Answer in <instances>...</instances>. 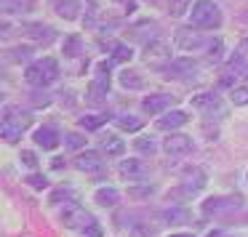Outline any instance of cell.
<instances>
[{
	"mask_svg": "<svg viewBox=\"0 0 248 237\" xmlns=\"http://www.w3.org/2000/svg\"><path fill=\"white\" fill-rule=\"evenodd\" d=\"M59 77V64H56V59H51V56H43V59L32 61V64L24 70V80L30 83V86H51V83Z\"/></svg>",
	"mask_w": 248,
	"mask_h": 237,
	"instance_id": "obj_1",
	"label": "cell"
},
{
	"mask_svg": "<svg viewBox=\"0 0 248 237\" xmlns=\"http://www.w3.org/2000/svg\"><path fill=\"white\" fill-rule=\"evenodd\" d=\"M189 22L198 30H216L221 27V11L214 0H198L189 11Z\"/></svg>",
	"mask_w": 248,
	"mask_h": 237,
	"instance_id": "obj_2",
	"label": "cell"
},
{
	"mask_svg": "<svg viewBox=\"0 0 248 237\" xmlns=\"http://www.w3.org/2000/svg\"><path fill=\"white\" fill-rule=\"evenodd\" d=\"M62 224L67 226V229H83V232H91L93 226V216L88 213V210H83L80 205H75V203H70L64 210H62Z\"/></svg>",
	"mask_w": 248,
	"mask_h": 237,
	"instance_id": "obj_3",
	"label": "cell"
},
{
	"mask_svg": "<svg viewBox=\"0 0 248 237\" xmlns=\"http://www.w3.org/2000/svg\"><path fill=\"white\" fill-rule=\"evenodd\" d=\"M192 139L189 136H184V133H171V136H166V141H163V149H166V155H171V157H184V155H189L192 152Z\"/></svg>",
	"mask_w": 248,
	"mask_h": 237,
	"instance_id": "obj_4",
	"label": "cell"
},
{
	"mask_svg": "<svg viewBox=\"0 0 248 237\" xmlns=\"http://www.w3.org/2000/svg\"><path fill=\"white\" fill-rule=\"evenodd\" d=\"M243 205L240 197H211L203 203V213L205 216H219V213H230V210H237Z\"/></svg>",
	"mask_w": 248,
	"mask_h": 237,
	"instance_id": "obj_5",
	"label": "cell"
},
{
	"mask_svg": "<svg viewBox=\"0 0 248 237\" xmlns=\"http://www.w3.org/2000/svg\"><path fill=\"white\" fill-rule=\"evenodd\" d=\"M144 59H147V61H155V64L168 61V59H171V43H168L166 38L150 40V43L144 45Z\"/></svg>",
	"mask_w": 248,
	"mask_h": 237,
	"instance_id": "obj_6",
	"label": "cell"
},
{
	"mask_svg": "<svg viewBox=\"0 0 248 237\" xmlns=\"http://www.w3.org/2000/svg\"><path fill=\"white\" fill-rule=\"evenodd\" d=\"M75 168L83 173H104V157L99 155V152L86 149L75 157Z\"/></svg>",
	"mask_w": 248,
	"mask_h": 237,
	"instance_id": "obj_7",
	"label": "cell"
},
{
	"mask_svg": "<svg viewBox=\"0 0 248 237\" xmlns=\"http://www.w3.org/2000/svg\"><path fill=\"white\" fill-rule=\"evenodd\" d=\"M187 120H189V115L184 109H171V112L160 115L155 125H157V131H176L182 125H187Z\"/></svg>",
	"mask_w": 248,
	"mask_h": 237,
	"instance_id": "obj_8",
	"label": "cell"
},
{
	"mask_svg": "<svg viewBox=\"0 0 248 237\" xmlns=\"http://www.w3.org/2000/svg\"><path fill=\"white\" fill-rule=\"evenodd\" d=\"M51 8L64 22H75L80 16V0H51Z\"/></svg>",
	"mask_w": 248,
	"mask_h": 237,
	"instance_id": "obj_9",
	"label": "cell"
},
{
	"mask_svg": "<svg viewBox=\"0 0 248 237\" xmlns=\"http://www.w3.org/2000/svg\"><path fill=\"white\" fill-rule=\"evenodd\" d=\"M173 99L168 96V93H150V96L141 102V109L150 115H166V109L171 107Z\"/></svg>",
	"mask_w": 248,
	"mask_h": 237,
	"instance_id": "obj_10",
	"label": "cell"
},
{
	"mask_svg": "<svg viewBox=\"0 0 248 237\" xmlns=\"http://www.w3.org/2000/svg\"><path fill=\"white\" fill-rule=\"evenodd\" d=\"M118 171H120V176H123L125 181H128V178H131V181H139V178L147 176V165H144L141 160H136V157H128V160H123Z\"/></svg>",
	"mask_w": 248,
	"mask_h": 237,
	"instance_id": "obj_11",
	"label": "cell"
},
{
	"mask_svg": "<svg viewBox=\"0 0 248 237\" xmlns=\"http://www.w3.org/2000/svg\"><path fill=\"white\" fill-rule=\"evenodd\" d=\"M35 144L38 147H43V149H56V147L62 144V136H59V131L56 128H51V125H43V128H38L35 131Z\"/></svg>",
	"mask_w": 248,
	"mask_h": 237,
	"instance_id": "obj_12",
	"label": "cell"
},
{
	"mask_svg": "<svg viewBox=\"0 0 248 237\" xmlns=\"http://www.w3.org/2000/svg\"><path fill=\"white\" fill-rule=\"evenodd\" d=\"M195 61H189V59H176V61H171V64L166 67V75L168 77H179V80H187V77H192L195 75Z\"/></svg>",
	"mask_w": 248,
	"mask_h": 237,
	"instance_id": "obj_13",
	"label": "cell"
},
{
	"mask_svg": "<svg viewBox=\"0 0 248 237\" xmlns=\"http://www.w3.org/2000/svg\"><path fill=\"white\" fill-rule=\"evenodd\" d=\"M176 45L182 51H198L200 45H203V38H200L198 32H192V30H182V32L176 35Z\"/></svg>",
	"mask_w": 248,
	"mask_h": 237,
	"instance_id": "obj_14",
	"label": "cell"
},
{
	"mask_svg": "<svg viewBox=\"0 0 248 237\" xmlns=\"http://www.w3.org/2000/svg\"><path fill=\"white\" fill-rule=\"evenodd\" d=\"M120 86L128 88V91H141L144 88V77L139 70H123L120 72Z\"/></svg>",
	"mask_w": 248,
	"mask_h": 237,
	"instance_id": "obj_15",
	"label": "cell"
},
{
	"mask_svg": "<svg viewBox=\"0 0 248 237\" xmlns=\"http://www.w3.org/2000/svg\"><path fill=\"white\" fill-rule=\"evenodd\" d=\"M35 8H38V0H3L6 14H30Z\"/></svg>",
	"mask_w": 248,
	"mask_h": 237,
	"instance_id": "obj_16",
	"label": "cell"
},
{
	"mask_svg": "<svg viewBox=\"0 0 248 237\" xmlns=\"http://www.w3.org/2000/svg\"><path fill=\"white\" fill-rule=\"evenodd\" d=\"M102 152H107V155H112V157L123 155V152H125L123 139H120V136H115V133H104L102 136Z\"/></svg>",
	"mask_w": 248,
	"mask_h": 237,
	"instance_id": "obj_17",
	"label": "cell"
},
{
	"mask_svg": "<svg viewBox=\"0 0 248 237\" xmlns=\"http://www.w3.org/2000/svg\"><path fill=\"white\" fill-rule=\"evenodd\" d=\"M96 203L102 205V208H115V205L120 203V192L118 189H112V187H102V189H96Z\"/></svg>",
	"mask_w": 248,
	"mask_h": 237,
	"instance_id": "obj_18",
	"label": "cell"
},
{
	"mask_svg": "<svg viewBox=\"0 0 248 237\" xmlns=\"http://www.w3.org/2000/svg\"><path fill=\"white\" fill-rule=\"evenodd\" d=\"M27 35L35 40V43H51V40L56 38L54 30H51L48 24H30V27H27Z\"/></svg>",
	"mask_w": 248,
	"mask_h": 237,
	"instance_id": "obj_19",
	"label": "cell"
},
{
	"mask_svg": "<svg viewBox=\"0 0 248 237\" xmlns=\"http://www.w3.org/2000/svg\"><path fill=\"white\" fill-rule=\"evenodd\" d=\"M3 120H6V123H16V125H24V128H27L30 125V115L27 112H22V109L19 107H14V104H8L6 107V115H3Z\"/></svg>",
	"mask_w": 248,
	"mask_h": 237,
	"instance_id": "obj_20",
	"label": "cell"
},
{
	"mask_svg": "<svg viewBox=\"0 0 248 237\" xmlns=\"http://www.w3.org/2000/svg\"><path fill=\"white\" fill-rule=\"evenodd\" d=\"M24 133V125H16V123H6L3 120V125H0V136L8 141V144H14V141H19Z\"/></svg>",
	"mask_w": 248,
	"mask_h": 237,
	"instance_id": "obj_21",
	"label": "cell"
},
{
	"mask_svg": "<svg viewBox=\"0 0 248 237\" xmlns=\"http://www.w3.org/2000/svg\"><path fill=\"white\" fill-rule=\"evenodd\" d=\"M134 149L141 152V155H155L157 144H155V139H150V136H139V139L134 141Z\"/></svg>",
	"mask_w": 248,
	"mask_h": 237,
	"instance_id": "obj_22",
	"label": "cell"
},
{
	"mask_svg": "<svg viewBox=\"0 0 248 237\" xmlns=\"http://www.w3.org/2000/svg\"><path fill=\"white\" fill-rule=\"evenodd\" d=\"M189 6H192V0H168V14L179 19L189 11Z\"/></svg>",
	"mask_w": 248,
	"mask_h": 237,
	"instance_id": "obj_23",
	"label": "cell"
},
{
	"mask_svg": "<svg viewBox=\"0 0 248 237\" xmlns=\"http://www.w3.org/2000/svg\"><path fill=\"white\" fill-rule=\"evenodd\" d=\"M230 99H232V104H237V107H246L248 104V86H235L230 91Z\"/></svg>",
	"mask_w": 248,
	"mask_h": 237,
	"instance_id": "obj_24",
	"label": "cell"
},
{
	"mask_svg": "<svg viewBox=\"0 0 248 237\" xmlns=\"http://www.w3.org/2000/svg\"><path fill=\"white\" fill-rule=\"evenodd\" d=\"M131 56H134L131 45H125V43H115L112 45V59L115 61H131Z\"/></svg>",
	"mask_w": 248,
	"mask_h": 237,
	"instance_id": "obj_25",
	"label": "cell"
},
{
	"mask_svg": "<svg viewBox=\"0 0 248 237\" xmlns=\"http://www.w3.org/2000/svg\"><path fill=\"white\" fill-rule=\"evenodd\" d=\"M163 216L168 219V224H187V221H189V213H187V210H182V208H171V210H166Z\"/></svg>",
	"mask_w": 248,
	"mask_h": 237,
	"instance_id": "obj_26",
	"label": "cell"
},
{
	"mask_svg": "<svg viewBox=\"0 0 248 237\" xmlns=\"http://www.w3.org/2000/svg\"><path fill=\"white\" fill-rule=\"evenodd\" d=\"M115 123H118L123 131H139L141 128V120L131 118V115H120V118H115Z\"/></svg>",
	"mask_w": 248,
	"mask_h": 237,
	"instance_id": "obj_27",
	"label": "cell"
},
{
	"mask_svg": "<svg viewBox=\"0 0 248 237\" xmlns=\"http://www.w3.org/2000/svg\"><path fill=\"white\" fill-rule=\"evenodd\" d=\"M216 102H219V96L211 93V91H205V93H200V96L192 99V107H208V104H216Z\"/></svg>",
	"mask_w": 248,
	"mask_h": 237,
	"instance_id": "obj_28",
	"label": "cell"
},
{
	"mask_svg": "<svg viewBox=\"0 0 248 237\" xmlns=\"http://www.w3.org/2000/svg\"><path fill=\"white\" fill-rule=\"evenodd\" d=\"M104 120H109V115H99V118H88L86 115V118H80V125L83 128H99Z\"/></svg>",
	"mask_w": 248,
	"mask_h": 237,
	"instance_id": "obj_29",
	"label": "cell"
},
{
	"mask_svg": "<svg viewBox=\"0 0 248 237\" xmlns=\"http://www.w3.org/2000/svg\"><path fill=\"white\" fill-rule=\"evenodd\" d=\"M64 144L70 147V149H80V147L86 144V136H80V133H67Z\"/></svg>",
	"mask_w": 248,
	"mask_h": 237,
	"instance_id": "obj_30",
	"label": "cell"
},
{
	"mask_svg": "<svg viewBox=\"0 0 248 237\" xmlns=\"http://www.w3.org/2000/svg\"><path fill=\"white\" fill-rule=\"evenodd\" d=\"M221 48H224V43H221V40L208 43V59H211V61H219V59H221Z\"/></svg>",
	"mask_w": 248,
	"mask_h": 237,
	"instance_id": "obj_31",
	"label": "cell"
},
{
	"mask_svg": "<svg viewBox=\"0 0 248 237\" xmlns=\"http://www.w3.org/2000/svg\"><path fill=\"white\" fill-rule=\"evenodd\" d=\"M27 184L32 189H46L48 187V178H43V176H38V173H32V176H27Z\"/></svg>",
	"mask_w": 248,
	"mask_h": 237,
	"instance_id": "obj_32",
	"label": "cell"
},
{
	"mask_svg": "<svg viewBox=\"0 0 248 237\" xmlns=\"http://www.w3.org/2000/svg\"><path fill=\"white\" fill-rule=\"evenodd\" d=\"M78 48H80V40H78V38H67L64 54H67V56H78Z\"/></svg>",
	"mask_w": 248,
	"mask_h": 237,
	"instance_id": "obj_33",
	"label": "cell"
},
{
	"mask_svg": "<svg viewBox=\"0 0 248 237\" xmlns=\"http://www.w3.org/2000/svg\"><path fill=\"white\" fill-rule=\"evenodd\" d=\"M30 54H32V48H30V45H22V48H14L11 59L14 61H22V59H30Z\"/></svg>",
	"mask_w": 248,
	"mask_h": 237,
	"instance_id": "obj_34",
	"label": "cell"
},
{
	"mask_svg": "<svg viewBox=\"0 0 248 237\" xmlns=\"http://www.w3.org/2000/svg\"><path fill=\"white\" fill-rule=\"evenodd\" d=\"M19 157H22V163L27 168H38V157H35V152H22Z\"/></svg>",
	"mask_w": 248,
	"mask_h": 237,
	"instance_id": "obj_35",
	"label": "cell"
},
{
	"mask_svg": "<svg viewBox=\"0 0 248 237\" xmlns=\"http://www.w3.org/2000/svg\"><path fill=\"white\" fill-rule=\"evenodd\" d=\"M240 56H246V59H248V38L240 40Z\"/></svg>",
	"mask_w": 248,
	"mask_h": 237,
	"instance_id": "obj_36",
	"label": "cell"
},
{
	"mask_svg": "<svg viewBox=\"0 0 248 237\" xmlns=\"http://www.w3.org/2000/svg\"><path fill=\"white\" fill-rule=\"evenodd\" d=\"M208 237H224V232H219V229H216V232H208Z\"/></svg>",
	"mask_w": 248,
	"mask_h": 237,
	"instance_id": "obj_37",
	"label": "cell"
},
{
	"mask_svg": "<svg viewBox=\"0 0 248 237\" xmlns=\"http://www.w3.org/2000/svg\"><path fill=\"white\" fill-rule=\"evenodd\" d=\"M171 237H195V235H184V232H176V235H171Z\"/></svg>",
	"mask_w": 248,
	"mask_h": 237,
	"instance_id": "obj_38",
	"label": "cell"
},
{
	"mask_svg": "<svg viewBox=\"0 0 248 237\" xmlns=\"http://www.w3.org/2000/svg\"><path fill=\"white\" fill-rule=\"evenodd\" d=\"M246 77H248V72H246Z\"/></svg>",
	"mask_w": 248,
	"mask_h": 237,
	"instance_id": "obj_39",
	"label": "cell"
}]
</instances>
